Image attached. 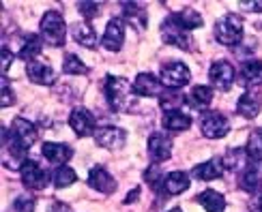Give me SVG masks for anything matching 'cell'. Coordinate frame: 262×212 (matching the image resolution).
<instances>
[{"instance_id": "cell-1", "label": "cell", "mask_w": 262, "mask_h": 212, "mask_svg": "<svg viewBox=\"0 0 262 212\" xmlns=\"http://www.w3.org/2000/svg\"><path fill=\"white\" fill-rule=\"evenodd\" d=\"M134 86H131L125 77H118V75H110L105 77V99H107V105L112 107V111L116 114H125L134 107L136 103V97H134Z\"/></svg>"}, {"instance_id": "cell-2", "label": "cell", "mask_w": 262, "mask_h": 212, "mask_svg": "<svg viewBox=\"0 0 262 212\" xmlns=\"http://www.w3.org/2000/svg\"><path fill=\"white\" fill-rule=\"evenodd\" d=\"M161 41L166 43V45L181 48L185 52H193V39L189 35V30L177 19V15H170V17L163 19V24H161Z\"/></svg>"}, {"instance_id": "cell-3", "label": "cell", "mask_w": 262, "mask_h": 212, "mask_svg": "<svg viewBox=\"0 0 262 212\" xmlns=\"http://www.w3.org/2000/svg\"><path fill=\"white\" fill-rule=\"evenodd\" d=\"M64 35H67V26L58 11H46L41 17V39L46 45L52 48H62L64 45Z\"/></svg>"}, {"instance_id": "cell-4", "label": "cell", "mask_w": 262, "mask_h": 212, "mask_svg": "<svg viewBox=\"0 0 262 212\" xmlns=\"http://www.w3.org/2000/svg\"><path fill=\"white\" fill-rule=\"evenodd\" d=\"M215 39L226 48H236L243 39V19L234 13L220 17L215 24Z\"/></svg>"}, {"instance_id": "cell-5", "label": "cell", "mask_w": 262, "mask_h": 212, "mask_svg": "<svg viewBox=\"0 0 262 212\" xmlns=\"http://www.w3.org/2000/svg\"><path fill=\"white\" fill-rule=\"evenodd\" d=\"M191 80L189 69L179 60H170L166 64H161V84L168 90H179V88L187 86Z\"/></svg>"}, {"instance_id": "cell-6", "label": "cell", "mask_w": 262, "mask_h": 212, "mask_svg": "<svg viewBox=\"0 0 262 212\" xmlns=\"http://www.w3.org/2000/svg\"><path fill=\"white\" fill-rule=\"evenodd\" d=\"M202 135L209 139H222L230 131V120H228L222 111H206L200 122Z\"/></svg>"}, {"instance_id": "cell-7", "label": "cell", "mask_w": 262, "mask_h": 212, "mask_svg": "<svg viewBox=\"0 0 262 212\" xmlns=\"http://www.w3.org/2000/svg\"><path fill=\"white\" fill-rule=\"evenodd\" d=\"M41 37H37V35H30V32H26V35H17V37H13V45H11L9 50L11 52H15L19 58H24L26 62H30V60H35V58H39V54H41Z\"/></svg>"}, {"instance_id": "cell-8", "label": "cell", "mask_w": 262, "mask_h": 212, "mask_svg": "<svg viewBox=\"0 0 262 212\" xmlns=\"http://www.w3.org/2000/svg\"><path fill=\"white\" fill-rule=\"evenodd\" d=\"M234 66L228 62V60H217L213 62L211 71H209V77H211V84L217 88V90H230L232 84H234Z\"/></svg>"}, {"instance_id": "cell-9", "label": "cell", "mask_w": 262, "mask_h": 212, "mask_svg": "<svg viewBox=\"0 0 262 212\" xmlns=\"http://www.w3.org/2000/svg\"><path fill=\"white\" fill-rule=\"evenodd\" d=\"M95 142L105 150H118L125 146L127 133L121 127H99L95 131Z\"/></svg>"}, {"instance_id": "cell-10", "label": "cell", "mask_w": 262, "mask_h": 212, "mask_svg": "<svg viewBox=\"0 0 262 212\" xmlns=\"http://www.w3.org/2000/svg\"><path fill=\"white\" fill-rule=\"evenodd\" d=\"M69 127L73 129V133L78 137H89V135H93V131H97L95 129V116L86 107H75L71 111Z\"/></svg>"}, {"instance_id": "cell-11", "label": "cell", "mask_w": 262, "mask_h": 212, "mask_svg": "<svg viewBox=\"0 0 262 212\" xmlns=\"http://www.w3.org/2000/svg\"><path fill=\"white\" fill-rule=\"evenodd\" d=\"M26 75L35 84H43V86H52L56 82V71H54L52 64L43 58H35V60L26 62Z\"/></svg>"}, {"instance_id": "cell-12", "label": "cell", "mask_w": 262, "mask_h": 212, "mask_svg": "<svg viewBox=\"0 0 262 212\" xmlns=\"http://www.w3.org/2000/svg\"><path fill=\"white\" fill-rule=\"evenodd\" d=\"M172 146L174 144H172L170 135L168 133H163V131H155L148 137V154H150V159L155 163L168 161L170 154H172Z\"/></svg>"}, {"instance_id": "cell-13", "label": "cell", "mask_w": 262, "mask_h": 212, "mask_svg": "<svg viewBox=\"0 0 262 212\" xmlns=\"http://www.w3.org/2000/svg\"><path fill=\"white\" fill-rule=\"evenodd\" d=\"M19 174H21V182H24V186L30 189V191H43L48 184V174L43 172L35 161H26L21 165Z\"/></svg>"}, {"instance_id": "cell-14", "label": "cell", "mask_w": 262, "mask_h": 212, "mask_svg": "<svg viewBox=\"0 0 262 212\" xmlns=\"http://www.w3.org/2000/svg\"><path fill=\"white\" fill-rule=\"evenodd\" d=\"M260 107H262V92L258 90V88H247V90L238 97L236 111L243 118H247V120L256 118L260 114Z\"/></svg>"}, {"instance_id": "cell-15", "label": "cell", "mask_w": 262, "mask_h": 212, "mask_svg": "<svg viewBox=\"0 0 262 212\" xmlns=\"http://www.w3.org/2000/svg\"><path fill=\"white\" fill-rule=\"evenodd\" d=\"M125 43V24L121 17H114L107 21L105 32H103V39H101V45L107 52H118Z\"/></svg>"}, {"instance_id": "cell-16", "label": "cell", "mask_w": 262, "mask_h": 212, "mask_svg": "<svg viewBox=\"0 0 262 212\" xmlns=\"http://www.w3.org/2000/svg\"><path fill=\"white\" fill-rule=\"evenodd\" d=\"M11 133H13V137H15L26 150L39 139L37 127L32 125L30 120H26V118H15L13 122H11Z\"/></svg>"}, {"instance_id": "cell-17", "label": "cell", "mask_w": 262, "mask_h": 212, "mask_svg": "<svg viewBox=\"0 0 262 212\" xmlns=\"http://www.w3.org/2000/svg\"><path fill=\"white\" fill-rule=\"evenodd\" d=\"M89 184L95 189V191H99V193H105V195H110L116 191V180H114V176L105 170V167L101 165H95L93 170L89 172Z\"/></svg>"}, {"instance_id": "cell-18", "label": "cell", "mask_w": 262, "mask_h": 212, "mask_svg": "<svg viewBox=\"0 0 262 212\" xmlns=\"http://www.w3.org/2000/svg\"><path fill=\"white\" fill-rule=\"evenodd\" d=\"M41 154L46 157L52 165H64L71 157H73V150L67 146V144H56V142H46L41 148Z\"/></svg>"}, {"instance_id": "cell-19", "label": "cell", "mask_w": 262, "mask_h": 212, "mask_svg": "<svg viewBox=\"0 0 262 212\" xmlns=\"http://www.w3.org/2000/svg\"><path fill=\"white\" fill-rule=\"evenodd\" d=\"M71 37L82 48H89V50L97 48V32L91 24H86V21H73L71 24Z\"/></svg>"}, {"instance_id": "cell-20", "label": "cell", "mask_w": 262, "mask_h": 212, "mask_svg": "<svg viewBox=\"0 0 262 212\" xmlns=\"http://www.w3.org/2000/svg\"><path fill=\"white\" fill-rule=\"evenodd\" d=\"M161 80L150 73H140L134 82V92L140 97H159L161 95Z\"/></svg>"}, {"instance_id": "cell-21", "label": "cell", "mask_w": 262, "mask_h": 212, "mask_svg": "<svg viewBox=\"0 0 262 212\" xmlns=\"http://www.w3.org/2000/svg\"><path fill=\"white\" fill-rule=\"evenodd\" d=\"M241 84L247 88H258V84L262 82V62L260 60H245L241 66Z\"/></svg>"}, {"instance_id": "cell-22", "label": "cell", "mask_w": 262, "mask_h": 212, "mask_svg": "<svg viewBox=\"0 0 262 212\" xmlns=\"http://www.w3.org/2000/svg\"><path fill=\"white\" fill-rule=\"evenodd\" d=\"M222 174H224V165H222V161H217V159L200 163V165H195L191 170V176L198 178V180H204V182L206 180H217V178H222Z\"/></svg>"}, {"instance_id": "cell-23", "label": "cell", "mask_w": 262, "mask_h": 212, "mask_svg": "<svg viewBox=\"0 0 262 212\" xmlns=\"http://www.w3.org/2000/svg\"><path fill=\"white\" fill-rule=\"evenodd\" d=\"M163 193L166 195H179L189 189V176L185 172H172L163 178Z\"/></svg>"}, {"instance_id": "cell-24", "label": "cell", "mask_w": 262, "mask_h": 212, "mask_svg": "<svg viewBox=\"0 0 262 212\" xmlns=\"http://www.w3.org/2000/svg\"><path fill=\"white\" fill-rule=\"evenodd\" d=\"M191 127V116L183 114V111H168L163 114V129L170 133H183Z\"/></svg>"}, {"instance_id": "cell-25", "label": "cell", "mask_w": 262, "mask_h": 212, "mask_svg": "<svg viewBox=\"0 0 262 212\" xmlns=\"http://www.w3.org/2000/svg\"><path fill=\"white\" fill-rule=\"evenodd\" d=\"M247 152L245 148H230L226 154H224V159H222V165H224V170L228 172H238V170H245L247 167Z\"/></svg>"}, {"instance_id": "cell-26", "label": "cell", "mask_w": 262, "mask_h": 212, "mask_svg": "<svg viewBox=\"0 0 262 212\" xmlns=\"http://www.w3.org/2000/svg\"><path fill=\"white\" fill-rule=\"evenodd\" d=\"M121 7H123V17L127 19V24H131L138 30L146 28V11L142 9L140 5H136V3H123Z\"/></svg>"}, {"instance_id": "cell-27", "label": "cell", "mask_w": 262, "mask_h": 212, "mask_svg": "<svg viewBox=\"0 0 262 212\" xmlns=\"http://www.w3.org/2000/svg\"><path fill=\"white\" fill-rule=\"evenodd\" d=\"M238 182H241V189L247 193H256L258 189L262 186V174L258 170V165H247L245 172L241 174L238 178Z\"/></svg>"}, {"instance_id": "cell-28", "label": "cell", "mask_w": 262, "mask_h": 212, "mask_svg": "<svg viewBox=\"0 0 262 212\" xmlns=\"http://www.w3.org/2000/svg\"><path fill=\"white\" fill-rule=\"evenodd\" d=\"M198 204L206 212H224L226 210V199L217 191H213V189H209V191H202L198 195Z\"/></svg>"}, {"instance_id": "cell-29", "label": "cell", "mask_w": 262, "mask_h": 212, "mask_svg": "<svg viewBox=\"0 0 262 212\" xmlns=\"http://www.w3.org/2000/svg\"><path fill=\"white\" fill-rule=\"evenodd\" d=\"M213 101V90L209 86H195L187 97V105H191L193 109H206Z\"/></svg>"}, {"instance_id": "cell-30", "label": "cell", "mask_w": 262, "mask_h": 212, "mask_svg": "<svg viewBox=\"0 0 262 212\" xmlns=\"http://www.w3.org/2000/svg\"><path fill=\"white\" fill-rule=\"evenodd\" d=\"M247 157L252 163H260L262 161V129H256L249 133V137H247Z\"/></svg>"}, {"instance_id": "cell-31", "label": "cell", "mask_w": 262, "mask_h": 212, "mask_svg": "<svg viewBox=\"0 0 262 212\" xmlns=\"http://www.w3.org/2000/svg\"><path fill=\"white\" fill-rule=\"evenodd\" d=\"M185 103H187V97H183L177 90H170L166 95H161V99H159L163 114H168V111H179V107H183Z\"/></svg>"}, {"instance_id": "cell-32", "label": "cell", "mask_w": 262, "mask_h": 212, "mask_svg": "<svg viewBox=\"0 0 262 212\" xmlns=\"http://www.w3.org/2000/svg\"><path fill=\"white\" fill-rule=\"evenodd\" d=\"M177 15V19L181 21V24L187 28V30H193V28H202V24H204V19H202V15L198 13L195 9H183L181 13H174Z\"/></svg>"}, {"instance_id": "cell-33", "label": "cell", "mask_w": 262, "mask_h": 212, "mask_svg": "<svg viewBox=\"0 0 262 212\" xmlns=\"http://www.w3.org/2000/svg\"><path fill=\"white\" fill-rule=\"evenodd\" d=\"M62 71L67 75H86L89 73V66H86L80 56L75 54H64V62H62Z\"/></svg>"}, {"instance_id": "cell-34", "label": "cell", "mask_w": 262, "mask_h": 212, "mask_svg": "<svg viewBox=\"0 0 262 212\" xmlns=\"http://www.w3.org/2000/svg\"><path fill=\"white\" fill-rule=\"evenodd\" d=\"M75 180H78V174H75L69 165H60L58 170L54 172V186L56 189H67Z\"/></svg>"}, {"instance_id": "cell-35", "label": "cell", "mask_w": 262, "mask_h": 212, "mask_svg": "<svg viewBox=\"0 0 262 212\" xmlns=\"http://www.w3.org/2000/svg\"><path fill=\"white\" fill-rule=\"evenodd\" d=\"M144 180L148 182L150 189H159V184H163V178H161V165L152 163L148 165V170L144 172Z\"/></svg>"}, {"instance_id": "cell-36", "label": "cell", "mask_w": 262, "mask_h": 212, "mask_svg": "<svg viewBox=\"0 0 262 212\" xmlns=\"http://www.w3.org/2000/svg\"><path fill=\"white\" fill-rule=\"evenodd\" d=\"M35 197L30 195H19L17 199H13V206H11V210L13 212H35Z\"/></svg>"}, {"instance_id": "cell-37", "label": "cell", "mask_w": 262, "mask_h": 212, "mask_svg": "<svg viewBox=\"0 0 262 212\" xmlns=\"http://www.w3.org/2000/svg\"><path fill=\"white\" fill-rule=\"evenodd\" d=\"M78 11L86 19H93L99 15V3H78Z\"/></svg>"}, {"instance_id": "cell-38", "label": "cell", "mask_w": 262, "mask_h": 212, "mask_svg": "<svg viewBox=\"0 0 262 212\" xmlns=\"http://www.w3.org/2000/svg\"><path fill=\"white\" fill-rule=\"evenodd\" d=\"M15 103V95L11 90V86L7 84V80H3V99H0V105L3 107H11Z\"/></svg>"}, {"instance_id": "cell-39", "label": "cell", "mask_w": 262, "mask_h": 212, "mask_svg": "<svg viewBox=\"0 0 262 212\" xmlns=\"http://www.w3.org/2000/svg\"><path fill=\"white\" fill-rule=\"evenodd\" d=\"M48 212H73V210H71L67 204H62V202H54Z\"/></svg>"}, {"instance_id": "cell-40", "label": "cell", "mask_w": 262, "mask_h": 212, "mask_svg": "<svg viewBox=\"0 0 262 212\" xmlns=\"http://www.w3.org/2000/svg\"><path fill=\"white\" fill-rule=\"evenodd\" d=\"M241 5V9H249V11H262V0H258V3H238Z\"/></svg>"}, {"instance_id": "cell-41", "label": "cell", "mask_w": 262, "mask_h": 212, "mask_svg": "<svg viewBox=\"0 0 262 212\" xmlns=\"http://www.w3.org/2000/svg\"><path fill=\"white\" fill-rule=\"evenodd\" d=\"M138 195H140V186H136L134 191H131V193H129V195L125 197V204H134L136 199H138Z\"/></svg>"}, {"instance_id": "cell-42", "label": "cell", "mask_w": 262, "mask_h": 212, "mask_svg": "<svg viewBox=\"0 0 262 212\" xmlns=\"http://www.w3.org/2000/svg\"><path fill=\"white\" fill-rule=\"evenodd\" d=\"M258 210H262V191H260V195H258Z\"/></svg>"}, {"instance_id": "cell-43", "label": "cell", "mask_w": 262, "mask_h": 212, "mask_svg": "<svg viewBox=\"0 0 262 212\" xmlns=\"http://www.w3.org/2000/svg\"><path fill=\"white\" fill-rule=\"evenodd\" d=\"M170 212H181V210H179V208H174V210H170Z\"/></svg>"}, {"instance_id": "cell-44", "label": "cell", "mask_w": 262, "mask_h": 212, "mask_svg": "<svg viewBox=\"0 0 262 212\" xmlns=\"http://www.w3.org/2000/svg\"><path fill=\"white\" fill-rule=\"evenodd\" d=\"M254 212H262V210H254Z\"/></svg>"}]
</instances>
